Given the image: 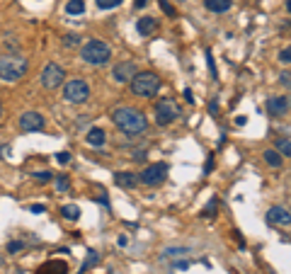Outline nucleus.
Masks as SVG:
<instances>
[{
	"label": "nucleus",
	"instance_id": "nucleus-1",
	"mask_svg": "<svg viewBox=\"0 0 291 274\" xmlns=\"http://www.w3.org/2000/svg\"><path fill=\"white\" fill-rule=\"evenodd\" d=\"M112 121L126 136H138V133H146V129H148V119L143 117V112L134 110V107H117L112 112Z\"/></svg>",
	"mask_w": 291,
	"mask_h": 274
},
{
	"label": "nucleus",
	"instance_id": "nucleus-2",
	"mask_svg": "<svg viewBox=\"0 0 291 274\" xmlns=\"http://www.w3.org/2000/svg\"><path fill=\"white\" fill-rule=\"evenodd\" d=\"M27 71H29V63L22 56H0V80L15 83V80L24 78Z\"/></svg>",
	"mask_w": 291,
	"mask_h": 274
},
{
	"label": "nucleus",
	"instance_id": "nucleus-3",
	"mask_svg": "<svg viewBox=\"0 0 291 274\" xmlns=\"http://www.w3.org/2000/svg\"><path fill=\"white\" fill-rule=\"evenodd\" d=\"M80 58L85 63H90V66H102V63H107L112 58V49H110V44H104L100 39H90L88 44L80 49Z\"/></svg>",
	"mask_w": 291,
	"mask_h": 274
},
{
	"label": "nucleus",
	"instance_id": "nucleus-4",
	"mask_svg": "<svg viewBox=\"0 0 291 274\" xmlns=\"http://www.w3.org/2000/svg\"><path fill=\"white\" fill-rule=\"evenodd\" d=\"M131 92H134L136 97H156L158 90H160V78L156 73H136L131 80Z\"/></svg>",
	"mask_w": 291,
	"mask_h": 274
},
{
	"label": "nucleus",
	"instance_id": "nucleus-5",
	"mask_svg": "<svg viewBox=\"0 0 291 274\" xmlns=\"http://www.w3.org/2000/svg\"><path fill=\"white\" fill-rule=\"evenodd\" d=\"M88 97H90V85L85 80L76 78V80H68L63 85V99L70 102V105H83Z\"/></svg>",
	"mask_w": 291,
	"mask_h": 274
},
{
	"label": "nucleus",
	"instance_id": "nucleus-6",
	"mask_svg": "<svg viewBox=\"0 0 291 274\" xmlns=\"http://www.w3.org/2000/svg\"><path fill=\"white\" fill-rule=\"evenodd\" d=\"M175 119H179V107L175 99H160L156 105V121L160 124V126H168V124H172Z\"/></svg>",
	"mask_w": 291,
	"mask_h": 274
},
{
	"label": "nucleus",
	"instance_id": "nucleus-7",
	"mask_svg": "<svg viewBox=\"0 0 291 274\" xmlns=\"http://www.w3.org/2000/svg\"><path fill=\"white\" fill-rule=\"evenodd\" d=\"M168 165L165 163H153V165H148V167H143V173L138 175V182H143V185L148 187H156L160 185L165 177H168Z\"/></svg>",
	"mask_w": 291,
	"mask_h": 274
},
{
	"label": "nucleus",
	"instance_id": "nucleus-8",
	"mask_svg": "<svg viewBox=\"0 0 291 274\" xmlns=\"http://www.w3.org/2000/svg\"><path fill=\"white\" fill-rule=\"evenodd\" d=\"M63 80H66V71L58 66V63H46L44 71H42V85L46 90H54L58 85H63Z\"/></svg>",
	"mask_w": 291,
	"mask_h": 274
},
{
	"label": "nucleus",
	"instance_id": "nucleus-9",
	"mask_svg": "<svg viewBox=\"0 0 291 274\" xmlns=\"http://www.w3.org/2000/svg\"><path fill=\"white\" fill-rule=\"evenodd\" d=\"M44 124L46 121L39 112H24L22 117H20V129L22 131H42Z\"/></svg>",
	"mask_w": 291,
	"mask_h": 274
},
{
	"label": "nucleus",
	"instance_id": "nucleus-10",
	"mask_svg": "<svg viewBox=\"0 0 291 274\" xmlns=\"http://www.w3.org/2000/svg\"><path fill=\"white\" fill-rule=\"evenodd\" d=\"M136 76V63L134 61H122V63H117L112 68V78L117 83H126V80H131Z\"/></svg>",
	"mask_w": 291,
	"mask_h": 274
},
{
	"label": "nucleus",
	"instance_id": "nucleus-11",
	"mask_svg": "<svg viewBox=\"0 0 291 274\" xmlns=\"http://www.w3.org/2000/svg\"><path fill=\"white\" fill-rule=\"evenodd\" d=\"M267 223H272V226H291V211L284 207H272L267 211Z\"/></svg>",
	"mask_w": 291,
	"mask_h": 274
},
{
	"label": "nucleus",
	"instance_id": "nucleus-12",
	"mask_svg": "<svg viewBox=\"0 0 291 274\" xmlns=\"http://www.w3.org/2000/svg\"><path fill=\"white\" fill-rule=\"evenodd\" d=\"M267 112L272 117H284L289 112V99L286 97H269L267 99Z\"/></svg>",
	"mask_w": 291,
	"mask_h": 274
},
{
	"label": "nucleus",
	"instance_id": "nucleus-13",
	"mask_svg": "<svg viewBox=\"0 0 291 274\" xmlns=\"http://www.w3.org/2000/svg\"><path fill=\"white\" fill-rule=\"evenodd\" d=\"M68 272V264L63 260H49L46 264H42L37 274H66Z\"/></svg>",
	"mask_w": 291,
	"mask_h": 274
},
{
	"label": "nucleus",
	"instance_id": "nucleus-14",
	"mask_svg": "<svg viewBox=\"0 0 291 274\" xmlns=\"http://www.w3.org/2000/svg\"><path fill=\"white\" fill-rule=\"evenodd\" d=\"M136 29H138V34H143V37H151V34L158 32V20H153V17H141V20L136 22Z\"/></svg>",
	"mask_w": 291,
	"mask_h": 274
},
{
	"label": "nucleus",
	"instance_id": "nucleus-15",
	"mask_svg": "<svg viewBox=\"0 0 291 274\" xmlns=\"http://www.w3.org/2000/svg\"><path fill=\"white\" fill-rule=\"evenodd\" d=\"M114 182L122 187V189H131V187L138 185V177H136L134 173H117V175H114Z\"/></svg>",
	"mask_w": 291,
	"mask_h": 274
},
{
	"label": "nucleus",
	"instance_id": "nucleus-16",
	"mask_svg": "<svg viewBox=\"0 0 291 274\" xmlns=\"http://www.w3.org/2000/svg\"><path fill=\"white\" fill-rule=\"evenodd\" d=\"M231 5H233L231 0H204V8H206V10L219 12V15H221V12H228L231 10Z\"/></svg>",
	"mask_w": 291,
	"mask_h": 274
},
{
	"label": "nucleus",
	"instance_id": "nucleus-17",
	"mask_svg": "<svg viewBox=\"0 0 291 274\" xmlns=\"http://www.w3.org/2000/svg\"><path fill=\"white\" fill-rule=\"evenodd\" d=\"M85 139H88L90 146H97V148H100V146H104V141H107V136H104V131H102V129H90Z\"/></svg>",
	"mask_w": 291,
	"mask_h": 274
},
{
	"label": "nucleus",
	"instance_id": "nucleus-18",
	"mask_svg": "<svg viewBox=\"0 0 291 274\" xmlns=\"http://www.w3.org/2000/svg\"><path fill=\"white\" fill-rule=\"evenodd\" d=\"M61 214H63V219L68 221H78L80 219V209L76 204H66V207L61 209Z\"/></svg>",
	"mask_w": 291,
	"mask_h": 274
},
{
	"label": "nucleus",
	"instance_id": "nucleus-19",
	"mask_svg": "<svg viewBox=\"0 0 291 274\" xmlns=\"http://www.w3.org/2000/svg\"><path fill=\"white\" fill-rule=\"evenodd\" d=\"M97 260H100V255L95 250H90L88 252V257H85V262H83V267H80V272L78 274H83V272H88V269H92L95 264H97Z\"/></svg>",
	"mask_w": 291,
	"mask_h": 274
},
{
	"label": "nucleus",
	"instance_id": "nucleus-20",
	"mask_svg": "<svg viewBox=\"0 0 291 274\" xmlns=\"http://www.w3.org/2000/svg\"><path fill=\"white\" fill-rule=\"evenodd\" d=\"M265 163L267 165H272V167H281V155L277 153V151H272V148H269V151H265Z\"/></svg>",
	"mask_w": 291,
	"mask_h": 274
},
{
	"label": "nucleus",
	"instance_id": "nucleus-21",
	"mask_svg": "<svg viewBox=\"0 0 291 274\" xmlns=\"http://www.w3.org/2000/svg\"><path fill=\"white\" fill-rule=\"evenodd\" d=\"M66 12L68 15H83L85 12V3L83 0H70L66 5Z\"/></svg>",
	"mask_w": 291,
	"mask_h": 274
},
{
	"label": "nucleus",
	"instance_id": "nucleus-22",
	"mask_svg": "<svg viewBox=\"0 0 291 274\" xmlns=\"http://www.w3.org/2000/svg\"><path fill=\"white\" fill-rule=\"evenodd\" d=\"M187 255V248H168L163 250V260H170V257H185Z\"/></svg>",
	"mask_w": 291,
	"mask_h": 274
},
{
	"label": "nucleus",
	"instance_id": "nucleus-23",
	"mask_svg": "<svg viewBox=\"0 0 291 274\" xmlns=\"http://www.w3.org/2000/svg\"><path fill=\"white\" fill-rule=\"evenodd\" d=\"M124 0H97V8L100 10H114V8H119Z\"/></svg>",
	"mask_w": 291,
	"mask_h": 274
},
{
	"label": "nucleus",
	"instance_id": "nucleus-24",
	"mask_svg": "<svg viewBox=\"0 0 291 274\" xmlns=\"http://www.w3.org/2000/svg\"><path fill=\"white\" fill-rule=\"evenodd\" d=\"M277 148H279L281 155L291 158V141H289V139H279V141H277Z\"/></svg>",
	"mask_w": 291,
	"mask_h": 274
},
{
	"label": "nucleus",
	"instance_id": "nucleus-25",
	"mask_svg": "<svg viewBox=\"0 0 291 274\" xmlns=\"http://www.w3.org/2000/svg\"><path fill=\"white\" fill-rule=\"evenodd\" d=\"M54 173H51V170H39V173H34V180H37V182H51V180H54Z\"/></svg>",
	"mask_w": 291,
	"mask_h": 274
},
{
	"label": "nucleus",
	"instance_id": "nucleus-26",
	"mask_svg": "<svg viewBox=\"0 0 291 274\" xmlns=\"http://www.w3.org/2000/svg\"><path fill=\"white\" fill-rule=\"evenodd\" d=\"M70 182H68V175H56V189L58 192H66Z\"/></svg>",
	"mask_w": 291,
	"mask_h": 274
},
{
	"label": "nucleus",
	"instance_id": "nucleus-27",
	"mask_svg": "<svg viewBox=\"0 0 291 274\" xmlns=\"http://www.w3.org/2000/svg\"><path fill=\"white\" fill-rule=\"evenodd\" d=\"M160 10L165 12V15H168V17H175V15H177V10H175V8H172V5H170L168 0H160Z\"/></svg>",
	"mask_w": 291,
	"mask_h": 274
},
{
	"label": "nucleus",
	"instance_id": "nucleus-28",
	"mask_svg": "<svg viewBox=\"0 0 291 274\" xmlns=\"http://www.w3.org/2000/svg\"><path fill=\"white\" fill-rule=\"evenodd\" d=\"M78 44H80L78 34H66V37H63V46H78Z\"/></svg>",
	"mask_w": 291,
	"mask_h": 274
},
{
	"label": "nucleus",
	"instance_id": "nucleus-29",
	"mask_svg": "<svg viewBox=\"0 0 291 274\" xmlns=\"http://www.w3.org/2000/svg\"><path fill=\"white\" fill-rule=\"evenodd\" d=\"M20 250H24V243L22 241H10V243H8V252L15 255V252H20Z\"/></svg>",
	"mask_w": 291,
	"mask_h": 274
},
{
	"label": "nucleus",
	"instance_id": "nucleus-30",
	"mask_svg": "<svg viewBox=\"0 0 291 274\" xmlns=\"http://www.w3.org/2000/svg\"><path fill=\"white\" fill-rule=\"evenodd\" d=\"M279 61L281 63H291V46H286V49L279 51Z\"/></svg>",
	"mask_w": 291,
	"mask_h": 274
},
{
	"label": "nucleus",
	"instance_id": "nucleus-31",
	"mask_svg": "<svg viewBox=\"0 0 291 274\" xmlns=\"http://www.w3.org/2000/svg\"><path fill=\"white\" fill-rule=\"evenodd\" d=\"M56 160H58L61 165L70 163V153H68V151H61V153H56Z\"/></svg>",
	"mask_w": 291,
	"mask_h": 274
},
{
	"label": "nucleus",
	"instance_id": "nucleus-32",
	"mask_svg": "<svg viewBox=\"0 0 291 274\" xmlns=\"http://www.w3.org/2000/svg\"><path fill=\"white\" fill-rule=\"evenodd\" d=\"M279 80H281V85H286V88H291V71H284L279 76Z\"/></svg>",
	"mask_w": 291,
	"mask_h": 274
},
{
	"label": "nucleus",
	"instance_id": "nucleus-33",
	"mask_svg": "<svg viewBox=\"0 0 291 274\" xmlns=\"http://www.w3.org/2000/svg\"><path fill=\"white\" fill-rule=\"evenodd\" d=\"M216 204H219V201H216V199H211V201H209V207H206V211H204V216H209V219H211L213 211H216Z\"/></svg>",
	"mask_w": 291,
	"mask_h": 274
},
{
	"label": "nucleus",
	"instance_id": "nucleus-34",
	"mask_svg": "<svg viewBox=\"0 0 291 274\" xmlns=\"http://www.w3.org/2000/svg\"><path fill=\"white\" fill-rule=\"evenodd\" d=\"M175 269H179V272H187V269H190V262L179 260V262H175Z\"/></svg>",
	"mask_w": 291,
	"mask_h": 274
},
{
	"label": "nucleus",
	"instance_id": "nucleus-35",
	"mask_svg": "<svg viewBox=\"0 0 291 274\" xmlns=\"http://www.w3.org/2000/svg\"><path fill=\"white\" fill-rule=\"evenodd\" d=\"M29 211H32V214H44V204H32Z\"/></svg>",
	"mask_w": 291,
	"mask_h": 274
},
{
	"label": "nucleus",
	"instance_id": "nucleus-36",
	"mask_svg": "<svg viewBox=\"0 0 291 274\" xmlns=\"http://www.w3.org/2000/svg\"><path fill=\"white\" fill-rule=\"evenodd\" d=\"M185 99H187V102H190V105H192V102H194V97H192V90H190V88L185 90Z\"/></svg>",
	"mask_w": 291,
	"mask_h": 274
},
{
	"label": "nucleus",
	"instance_id": "nucleus-37",
	"mask_svg": "<svg viewBox=\"0 0 291 274\" xmlns=\"http://www.w3.org/2000/svg\"><path fill=\"white\" fill-rule=\"evenodd\" d=\"M134 5H136V8H138V10H141V8H146V5H148V0H136Z\"/></svg>",
	"mask_w": 291,
	"mask_h": 274
},
{
	"label": "nucleus",
	"instance_id": "nucleus-38",
	"mask_svg": "<svg viewBox=\"0 0 291 274\" xmlns=\"http://www.w3.org/2000/svg\"><path fill=\"white\" fill-rule=\"evenodd\" d=\"M0 153H3L5 158H8V155H10V148H8V146H0Z\"/></svg>",
	"mask_w": 291,
	"mask_h": 274
},
{
	"label": "nucleus",
	"instance_id": "nucleus-39",
	"mask_svg": "<svg viewBox=\"0 0 291 274\" xmlns=\"http://www.w3.org/2000/svg\"><path fill=\"white\" fill-rule=\"evenodd\" d=\"M143 151H136V153H134V160H143Z\"/></svg>",
	"mask_w": 291,
	"mask_h": 274
},
{
	"label": "nucleus",
	"instance_id": "nucleus-40",
	"mask_svg": "<svg viewBox=\"0 0 291 274\" xmlns=\"http://www.w3.org/2000/svg\"><path fill=\"white\" fill-rule=\"evenodd\" d=\"M117 243H119V245H122V248H124V245L129 243V238H126V235H122V238H119V241H117Z\"/></svg>",
	"mask_w": 291,
	"mask_h": 274
},
{
	"label": "nucleus",
	"instance_id": "nucleus-41",
	"mask_svg": "<svg viewBox=\"0 0 291 274\" xmlns=\"http://www.w3.org/2000/svg\"><path fill=\"white\" fill-rule=\"evenodd\" d=\"M286 10L291 12V0H286Z\"/></svg>",
	"mask_w": 291,
	"mask_h": 274
},
{
	"label": "nucleus",
	"instance_id": "nucleus-42",
	"mask_svg": "<svg viewBox=\"0 0 291 274\" xmlns=\"http://www.w3.org/2000/svg\"><path fill=\"white\" fill-rule=\"evenodd\" d=\"M0 119H3V105H0Z\"/></svg>",
	"mask_w": 291,
	"mask_h": 274
},
{
	"label": "nucleus",
	"instance_id": "nucleus-43",
	"mask_svg": "<svg viewBox=\"0 0 291 274\" xmlns=\"http://www.w3.org/2000/svg\"><path fill=\"white\" fill-rule=\"evenodd\" d=\"M286 99H289V97H286ZM289 107H291V99H289Z\"/></svg>",
	"mask_w": 291,
	"mask_h": 274
}]
</instances>
